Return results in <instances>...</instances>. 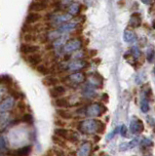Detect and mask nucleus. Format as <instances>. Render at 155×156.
Listing matches in <instances>:
<instances>
[{"label":"nucleus","instance_id":"nucleus-21","mask_svg":"<svg viewBox=\"0 0 155 156\" xmlns=\"http://www.w3.org/2000/svg\"><path fill=\"white\" fill-rule=\"evenodd\" d=\"M80 9H81V5L79 3H77V2H73L69 6L67 11H69V14L71 15V16H75V15L79 14Z\"/></svg>","mask_w":155,"mask_h":156},{"label":"nucleus","instance_id":"nucleus-40","mask_svg":"<svg viewBox=\"0 0 155 156\" xmlns=\"http://www.w3.org/2000/svg\"><path fill=\"white\" fill-rule=\"evenodd\" d=\"M104 130H105V125L101 121H99L98 122V130H97V133L103 134L104 132Z\"/></svg>","mask_w":155,"mask_h":156},{"label":"nucleus","instance_id":"nucleus-34","mask_svg":"<svg viewBox=\"0 0 155 156\" xmlns=\"http://www.w3.org/2000/svg\"><path fill=\"white\" fill-rule=\"evenodd\" d=\"M154 57H155V50L153 49V47H150L148 48L147 53H146V58H147V61L149 62H152L154 60Z\"/></svg>","mask_w":155,"mask_h":156},{"label":"nucleus","instance_id":"nucleus-12","mask_svg":"<svg viewBox=\"0 0 155 156\" xmlns=\"http://www.w3.org/2000/svg\"><path fill=\"white\" fill-rule=\"evenodd\" d=\"M89 85L94 88H101L103 86V77L98 73H93L89 76Z\"/></svg>","mask_w":155,"mask_h":156},{"label":"nucleus","instance_id":"nucleus-18","mask_svg":"<svg viewBox=\"0 0 155 156\" xmlns=\"http://www.w3.org/2000/svg\"><path fill=\"white\" fill-rule=\"evenodd\" d=\"M41 15L37 12H30V14L27 15L26 18V24H32V23H35L38 21H40L41 19Z\"/></svg>","mask_w":155,"mask_h":156},{"label":"nucleus","instance_id":"nucleus-46","mask_svg":"<svg viewBox=\"0 0 155 156\" xmlns=\"http://www.w3.org/2000/svg\"><path fill=\"white\" fill-rule=\"evenodd\" d=\"M55 124L58 125V126H65V123H62V121H59V120H57V121L55 122Z\"/></svg>","mask_w":155,"mask_h":156},{"label":"nucleus","instance_id":"nucleus-23","mask_svg":"<svg viewBox=\"0 0 155 156\" xmlns=\"http://www.w3.org/2000/svg\"><path fill=\"white\" fill-rule=\"evenodd\" d=\"M43 83H44V85H46V86L54 87V86H57V84L59 83V80H58V78H56L54 76H47L43 79Z\"/></svg>","mask_w":155,"mask_h":156},{"label":"nucleus","instance_id":"nucleus-36","mask_svg":"<svg viewBox=\"0 0 155 156\" xmlns=\"http://www.w3.org/2000/svg\"><path fill=\"white\" fill-rule=\"evenodd\" d=\"M142 146L143 147H151V146H153V141L145 138L142 140Z\"/></svg>","mask_w":155,"mask_h":156},{"label":"nucleus","instance_id":"nucleus-51","mask_svg":"<svg viewBox=\"0 0 155 156\" xmlns=\"http://www.w3.org/2000/svg\"><path fill=\"white\" fill-rule=\"evenodd\" d=\"M153 71H154V74H155V66H154V69H153Z\"/></svg>","mask_w":155,"mask_h":156},{"label":"nucleus","instance_id":"nucleus-47","mask_svg":"<svg viewBox=\"0 0 155 156\" xmlns=\"http://www.w3.org/2000/svg\"><path fill=\"white\" fill-rule=\"evenodd\" d=\"M153 0H142V2L144 4H151Z\"/></svg>","mask_w":155,"mask_h":156},{"label":"nucleus","instance_id":"nucleus-24","mask_svg":"<svg viewBox=\"0 0 155 156\" xmlns=\"http://www.w3.org/2000/svg\"><path fill=\"white\" fill-rule=\"evenodd\" d=\"M83 95L87 98H93L96 96V91H95V88L92 87L91 85L86 86L84 89H83Z\"/></svg>","mask_w":155,"mask_h":156},{"label":"nucleus","instance_id":"nucleus-5","mask_svg":"<svg viewBox=\"0 0 155 156\" xmlns=\"http://www.w3.org/2000/svg\"><path fill=\"white\" fill-rule=\"evenodd\" d=\"M130 130H131V133L134 135L140 134L144 130V126H143V121L139 119L138 117L134 116L130 123Z\"/></svg>","mask_w":155,"mask_h":156},{"label":"nucleus","instance_id":"nucleus-45","mask_svg":"<svg viewBox=\"0 0 155 156\" xmlns=\"http://www.w3.org/2000/svg\"><path fill=\"white\" fill-rule=\"evenodd\" d=\"M138 141H139V140H138V139H135V140H131V141H129L130 149H131V148H134L135 146L138 144Z\"/></svg>","mask_w":155,"mask_h":156},{"label":"nucleus","instance_id":"nucleus-31","mask_svg":"<svg viewBox=\"0 0 155 156\" xmlns=\"http://www.w3.org/2000/svg\"><path fill=\"white\" fill-rule=\"evenodd\" d=\"M131 54V56H132L136 61H138L140 55H142V52H140V50L138 48V47H133V48H131V50L129 52Z\"/></svg>","mask_w":155,"mask_h":156},{"label":"nucleus","instance_id":"nucleus-53","mask_svg":"<svg viewBox=\"0 0 155 156\" xmlns=\"http://www.w3.org/2000/svg\"><path fill=\"white\" fill-rule=\"evenodd\" d=\"M36 1H38V0H36Z\"/></svg>","mask_w":155,"mask_h":156},{"label":"nucleus","instance_id":"nucleus-43","mask_svg":"<svg viewBox=\"0 0 155 156\" xmlns=\"http://www.w3.org/2000/svg\"><path fill=\"white\" fill-rule=\"evenodd\" d=\"M119 149L120 151H126L130 149V145H129V143H124V144H121L119 145Z\"/></svg>","mask_w":155,"mask_h":156},{"label":"nucleus","instance_id":"nucleus-13","mask_svg":"<svg viewBox=\"0 0 155 156\" xmlns=\"http://www.w3.org/2000/svg\"><path fill=\"white\" fill-rule=\"evenodd\" d=\"M26 61L30 66H38L40 65V62H42V57L39 54H31V55H28V57L26 58Z\"/></svg>","mask_w":155,"mask_h":156},{"label":"nucleus","instance_id":"nucleus-19","mask_svg":"<svg viewBox=\"0 0 155 156\" xmlns=\"http://www.w3.org/2000/svg\"><path fill=\"white\" fill-rule=\"evenodd\" d=\"M123 39H124V41L127 43H133L135 41H137V34H136L133 30L126 29L123 34Z\"/></svg>","mask_w":155,"mask_h":156},{"label":"nucleus","instance_id":"nucleus-29","mask_svg":"<svg viewBox=\"0 0 155 156\" xmlns=\"http://www.w3.org/2000/svg\"><path fill=\"white\" fill-rule=\"evenodd\" d=\"M36 70L40 73L42 75H48L51 73V69L50 68H48L46 66L44 65H39L38 66H36Z\"/></svg>","mask_w":155,"mask_h":156},{"label":"nucleus","instance_id":"nucleus-33","mask_svg":"<svg viewBox=\"0 0 155 156\" xmlns=\"http://www.w3.org/2000/svg\"><path fill=\"white\" fill-rule=\"evenodd\" d=\"M21 119H22V122H23V123H26V124L30 125L33 123V117H32V114L30 113H25Z\"/></svg>","mask_w":155,"mask_h":156},{"label":"nucleus","instance_id":"nucleus-37","mask_svg":"<svg viewBox=\"0 0 155 156\" xmlns=\"http://www.w3.org/2000/svg\"><path fill=\"white\" fill-rule=\"evenodd\" d=\"M118 132H120V127H116V128H115L112 132H111L110 134L107 135V136H106V140L108 141V140H112V139H113V136H114L116 134H117Z\"/></svg>","mask_w":155,"mask_h":156},{"label":"nucleus","instance_id":"nucleus-26","mask_svg":"<svg viewBox=\"0 0 155 156\" xmlns=\"http://www.w3.org/2000/svg\"><path fill=\"white\" fill-rule=\"evenodd\" d=\"M57 113H58V115L61 117V118L65 119V120H69V119L72 118V114L70 113V112L67 111V110H65V108L58 109Z\"/></svg>","mask_w":155,"mask_h":156},{"label":"nucleus","instance_id":"nucleus-32","mask_svg":"<svg viewBox=\"0 0 155 156\" xmlns=\"http://www.w3.org/2000/svg\"><path fill=\"white\" fill-rule=\"evenodd\" d=\"M1 83L2 84L7 85V86H10L13 84V78L8 74L1 75Z\"/></svg>","mask_w":155,"mask_h":156},{"label":"nucleus","instance_id":"nucleus-49","mask_svg":"<svg viewBox=\"0 0 155 156\" xmlns=\"http://www.w3.org/2000/svg\"><path fill=\"white\" fill-rule=\"evenodd\" d=\"M95 138H96V141H99V140H100V136H95Z\"/></svg>","mask_w":155,"mask_h":156},{"label":"nucleus","instance_id":"nucleus-52","mask_svg":"<svg viewBox=\"0 0 155 156\" xmlns=\"http://www.w3.org/2000/svg\"><path fill=\"white\" fill-rule=\"evenodd\" d=\"M0 156H3V155H2V154H0Z\"/></svg>","mask_w":155,"mask_h":156},{"label":"nucleus","instance_id":"nucleus-48","mask_svg":"<svg viewBox=\"0 0 155 156\" xmlns=\"http://www.w3.org/2000/svg\"><path fill=\"white\" fill-rule=\"evenodd\" d=\"M103 97H104V101H105V102L108 101V100H107V99H108V96L106 95V94H104V95H103Z\"/></svg>","mask_w":155,"mask_h":156},{"label":"nucleus","instance_id":"nucleus-1","mask_svg":"<svg viewBox=\"0 0 155 156\" xmlns=\"http://www.w3.org/2000/svg\"><path fill=\"white\" fill-rule=\"evenodd\" d=\"M98 122L99 120H94V119L81 121L78 124V130L83 134L92 135L96 133L97 130H98Z\"/></svg>","mask_w":155,"mask_h":156},{"label":"nucleus","instance_id":"nucleus-10","mask_svg":"<svg viewBox=\"0 0 155 156\" xmlns=\"http://www.w3.org/2000/svg\"><path fill=\"white\" fill-rule=\"evenodd\" d=\"M71 15L69 13H65V14H56L54 16H52L51 20L52 22L56 23V24H62L65 23H67L71 19Z\"/></svg>","mask_w":155,"mask_h":156},{"label":"nucleus","instance_id":"nucleus-8","mask_svg":"<svg viewBox=\"0 0 155 156\" xmlns=\"http://www.w3.org/2000/svg\"><path fill=\"white\" fill-rule=\"evenodd\" d=\"M39 46L32 45V44H22L20 46V52L23 55H31V54H35L39 51Z\"/></svg>","mask_w":155,"mask_h":156},{"label":"nucleus","instance_id":"nucleus-27","mask_svg":"<svg viewBox=\"0 0 155 156\" xmlns=\"http://www.w3.org/2000/svg\"><path fill=\"white\" fill-rule=\"evenodd\" d=\"M9 94L11 95L12 98H14L15 100H23V97H25V95L23 94L22 92L18 91V90H14V89H10L9 90Z\"/></svg>","mask_w":155,"mask_h":156},{"label":"nucleus","instance_id":"nucleus-30","mask_svg":"<svg viewBox=\"0 0 155 156\" xmlns=\"http://www.w3.org/2000/svg\"><path fill=\"white\" fill-rule=\"evenodd\" d=\"M52 140H53V143H54L56 145H59V146H61V147H66V144L65 143L64 139L60 138V136H53Z\"/></svg>","mask_w":155,"mask_h":156},{"label":"nucleus","instance_id":"nucleus-11","mask_svg":"<svg viewBox=\"0 0 155 156\" xmlns=\"http://www.w3.org/2000/svg\"><path fill=\"white\" fill-rule=\"evenodd\" d=\"M67 79L70 81V83H73V84H81V83L86 81V75L83 72L77 71L70 74L67 77Z\"/></svg>","mask_w":155,"mask_h":156},{"label":"nucleus","instance_id":"nucleus-16","mask_svg":"<svg viewBox=\"0 0 155 156\" xmlns=\"http://www.w3.org/2000/svg\"><path fill=\"white\" fill-rule=\"evenodd\" d=\"M78 23H75V22H69V23H65L60 26L59 27V30L64 33V32H70V31H73L74 29L77 27Z\"/></svg>","mask_w":155,"mask_h":156},{"label":"nucleus","instance_id":"nucleus-2","mask_svg":"<svg viewBox=\"0 0 155 156\" xmlns=\"http://www.w3.org/2000/svg\"><path fill=\"white\" fill-rule=\"evenodd\" d=\"M106 109L104 106L100 104V102H95L88 105L85 108V115L90 116V117H99L104 113Z\"/></svg>","mask_w":155,"mask_h":156},{"label":"nucleus","instance_id":"nucleus-42","mask_svg":"<svg viewBox=\"0 0 155 156\" xmlns=\"http://www.w3.org/2000/svg\"><path fill=\"white\" fill-rule=\"evenodd\" d=\"M53 152H54V155L55 156H65L64 150H62L61 148L54 147V148H53Z\"/></svg>","mask_w":155,"mask_h":156},{"label":"nucleus","instance_id":"nucleus-15","mask_svg":"<svg viewBox=\"0 0 155 156\" xmlns=\"http://www.w3.org/2000/svg\"><path fill=\"white\" fill-rule=\"evenodd\" d=\"M92 150V145L89 141H86L80 146V148L77 151V156H90Z\"/></svg>","mask_w":155,"mask_h":156},{"label":"nucleus","instance_id":"nucleus-39","mask_svg":"<svg viewBox=\"0 0 155 156\" xmlns=\"http://www.w3.org/2000/svg\"><path fill=\"white\" fill-rule=\"evenodd\" d=\"M26 104L23 101H20V102H18V105H17V108H18V110L20 111V112H25L26 111Z\"/></svg>","mask_w":155,"mask_h":156},{"label":"nucleus","instance_id":"nucleus-3","mask_svg":"<svg viewBox=\"0 0 155 156\" xmlns=\"http://www.w3.org/2000/svg\"><path fill=\"white\" fill-rule=\"evenodd\" d=\"M82 47V41L79 38H73L67 41L64 46L65 53H73L75 51L80 50Z\"/></svg>","mask_w":155,"mask_h":156},{"label":"nucleus","instance_id":"nucleus-4","mask_svg":"<svg viewBox=\"0 0 155 156\" xmlns=\"http://www.w3.org/2000/svg\"><path fill=\"white\" fill-rule=\"evenodd\" d=\"M88 66V62L81 58H76L74 61H71L67 65V70L69 71H80Z\"/></svg>","mask_w":155,"mask_h":156},{"label":"nucleus","instance_id":"nucleus-50","mask_svg":"<svg viewBox=\"0 0 155 156\" xmlns=\"http://www.w3.org/2000/svg\"><path fill=\"white\" fill-rule=\"evenodd\" d=\"M152 26H153V28H155V20H154L153 23H152Z\"/></svg>","mask_w":155,"mask_h":156},{"label":"nucleus","instance_id":"nucleus-9","mask_svg":"<svg viewBox=\"0 0 155 156\" xmlns=\"http://www.w3.org/2000/svg\"><path fill=\"white\" fill-rule=\"evenodd\" d=\"M32 150V145L31 144H27L23 146V147H20L16 150L10 151V155L12 156H30V154L31 153Z\"/></svg>","mask_w":155,"mask_h":156},{"label":"nucleus","instance_id":"nucleus-17","mask_svg":"<svg viewBox=\"0 0 155 156\" xmlns=\"http://www.w3.org/2000/svg\"><path fill=\"white\" fill-rule=\"evenodd\" d=\"M140 24H142V16H140L139 13H134L130 18L129 21V26L131 27H139Z\"/></svg>","mask_w":155,"mask_h":156},{"label":"nucleus","instance_id":"nucleus-35","mask_svg":"<svg viewBox=\"0 0 155 156\" xmlns=\"http://www.w3.org/2000/svg\"><path fill=\"white\" fill-rule=\"evenodd\" d=\"M23 40L26 42H34L36 40V37L33 33H26L23 36Z\"/></svg>","mask_w":155,"mask_h":156},{"label":"nucleus","instance_id":"nucleus-6","mask_svg":"<svg viewBox=\"0 0 155 156\" xmlns=\"http://www.w3.org/2000/svg\"><path fill=\"white\" fill-rule=\"evenodd\" d=\"M14 106H15V99L12 97L5 98L0 102V113H4V112L12 110Z\"/></svg>","mask_w":155,"mask_h":156},{"label":"nucleus","instance_id":"nucleus-14","mask_svg":"<svg viewBox=\"0 0 155 156\" xmlns=\"http://www.w3.org/2000/svg\"><path fill=\"white\" fill-rule=\"evenodd\" d=\"M65 88L64 86H61V85H57V86H54L50 89V96L52 98H54V99H59L61 98L62 95L65 94Z\"/></svg>","mask_w":155,"mask_h":156},{"label":"nucleus","instance_id":"nucleus-28","mask_svg":"<svg viewBox=\"0 0 155 156\" xmlns=\"http://www.w3.org/2000/svg\"><path fill=\"white\" fill-rule=\"evenodd\" d=\"M140 110L144 113L149 110V104H148V101H147V98L146 97H143L142 99V101H140Z\"/></svg>","mask_w":155,"mask_h":156},{"label":"nucleus","instance_id":"nucleus-38","mask_svg":"<svg viewBox=\"0 0 155 156\" xmlns=\"http://www.w3.org/2000/svg\"><path fill=\"white\" fill-rule=\"evenodd\" d=\"M6 147H7V144H6L5 139H4L3 136H0V152L5 150Z\"/></svg>","mask_w":155,"mask_h":156},{"label":"nucleus","instance_id":"nucleus-41","mask_svg":"<svg viewBox=\"0 0 155 156\" xmlns=\"http://www.w3.org/2000/svg\"><path fill=\"white\" fill-rule=\"evenodd\" d=\"M69 140L71 141V143H76V141L78 140V135H77L75 132H72L71 134H69Z\"/></svg>","mask_w":155,"mask_h":156},{"label":"nucleus","instance_id":"nucleus-22","mask_svg":"<svg viewBox=\"0 0 155 156\" xmlns=\"http://www.w3.org/2000/svg\"><path fill=\"white\" fill-rule=\"evenodd\" d=\"M54 133H55V136H60L62 139H69V130H66L65 128H57Z\"/></svg>","mask_w":155,"mask_h":156},{"label":"nucleus","instance_id":"nucleus-25","mask_svg":"<svg viewBox=\"0 0 155 156\" xmlns=\"http://www.w3.org/2000/svg\"><path fill=\"white\" fill-rule=\"evenodd\" d=\"M62 32L58 29V30H55V31H51V32H48L47 33V36L46 38L48 40H51V41H56L57 39H59L61 36H62Z\"/></svg>","mask_w":155,"mask_h":156},{"label":"nucleus","instance_id":"nucleus-44","mask_svg":"<svg viewBox=\"0 0 155 156\" xmlns=\"http://www.w3.org/2000/svg\"><path fill=\"white\" fill-rule=\"evenodd\" d=\"M127 132H128V129H127V127H126L125 125H122L120 127V134L122 136H126V135H127Z\"/></svg>","mask_w":155,"mask_h":156},{"label":"nucleus","instance_id":"nucleus-7","mask_svg":"<svg viewBox=\"0 0 155 156\" xmlns=\"http://www.w3.org/2000/svg\"><path fill=\"white\" fill-rule=\"evenodd\" d=\"M48 7V0H38V1H33L28 9H30V12H41L46 10Z\"/></svg>","mask_w":155,"mask_h":156},{"label":"nucleus","instance_id":"nucleus-20","mask_svg":"<svg viewBox=\"0 0 155 156\" xmlns=\"http://www.w3.org/2000/svg\"><path fill=\"white\" fill-rule=\"evenodd\" d=\"M55 105L59 108H69L70 107V102L66 98H59L55 101Z\"/></svg>","mask_w":155,"mask_h":156}]
</instances>
